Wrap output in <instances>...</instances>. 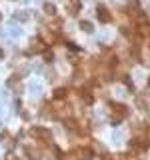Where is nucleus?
<instances>
[{
    "label": "nucleus",
    "instance_id": "7ed1b4c3",
    "mask_svg": "<svg viewBox=\"0 0 150 160\" xmlns=\"http://www.w3.org/2000/svg\"><path fill=\"white\" fill-rule=\"evenodd\" d=\"M82 28H84V30H90V28H92V26H90L88 22H82Z\"/></svg>",
    "mask_w": 150,
    "mask_h": 160
},
{
    "label": "nucleus",
    "instance_id": "f03ea898",
    "mask_svg": "<svg viewBox=\"0 0 150 160\" xmlns=\"http://www.w3.org/2000/svg\"><path fill=\"white\" fill-rule=\"evenodd\" d=\"M64 94H66V90H64V88H62V90H56V98L62 100V98H64Z\"/></svg>",
    "mask_w": 150,
    "mask_h": 160
},
{
    "label": "nucleus",
    "instance_id": "f257e3e1",
    "mask_svg": "<svg viewBox=\"0 0 150 160\" xmlns=\"http://www.w3.org/2000/svg\"><path fill=\"white\" fill-rule=\"evenodd\" d=\"M98 14H100V20H102V22H106V20H110V12L106 10L104 6H100V8H98Z\"/></svg>",
    "mask_w": 150,
    "mask_h": 160
}]
</instances>
